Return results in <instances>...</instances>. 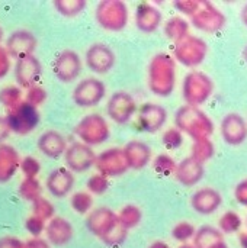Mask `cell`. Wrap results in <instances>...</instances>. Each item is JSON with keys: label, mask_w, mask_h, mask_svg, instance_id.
Instances as JSON below:
<instances>
[{"label": "cell", "mask_w": 247, "mask_h": 248, "mask_svg": "<svg viewBox=\"0 0 247 248\" xmlns=\"http://www.w3.org/2000/svg\"><path fill=\"white\" fill-rule=\"evenodd\" d=\"M74 237V228L71 222L63 217H54L51 221L47 222L45 228V240L52 247H64L70 244Z\"/></svg>", "instance_id": "7402d4cb"}, {"label": "cell", "mask_w": 247, "mask_h": 248, "mask_svg": "<svg viewBox=\"0 0 247 248\" xmlns=\"http://www.w3.org/2000/svg\"><path fill=\"white\" fill-rule=\"evenodd\" d=\"M116 222H118L116 212H114L108 206H99L87 214L84 225L92 235L100 240L116 225Z\"/></svg>", "instance_id": "e0dca14e"}, {"label": "cell", "mask_w": 247, "mask_h": 248, "mask_svg": "<svg viewBox=\"0 0 247 248\" xmlns=\"http://www.w3.org/2000/svg\"><path fill=\"white\" fill-rule=\"evenodd\" d=\"M124 154L131 170H143L151 163V148L141 140H131L124 147Z\"/></svg>", "instance_id": "d4e9b609"}, {"label": "cell", "mask_w": 247, "mask_h": 248, "mask_svg": "<svg viewBox=\"0 0 247 248\" xmlns=\"http://www.w3.org/2000/svg\"><path fill=\"white\" fill-rule=\"evenodd\" d=\"M10 128H9V124H7V119L6 116H1L0 115V145L4 144V141L9 138L10 135Z\"/></svg>", "instance_id": "816d5d0a"}, {"label": "cell", "mask_w": 247, "mask_h": 248, "mask_svg": "<svg viewBox=\"0 0 247 248\" xmlns=\"http://www.w3.org/2000/svg\"><path fill=\"white\" fill-rule=\"evenodd\" d=\"M242 225H243V219L242 217L234 212V211H227L221 215L220 221H218V230L224 234H237L240 230H242Z\"/></svg>", "instance_id": "836d02e7"}, {"label": "cell", "mask_w": 247, "mask_h": 248, "mask_svg": "<svg viewBox=\"0 0 247 248\" xmlns=\"http://www.w3.org/2000/svg\"><path fill=\"white\" fill-rule=\"evenodd\" d=\"M54 9L64 17H74L79 16L86 9L84 0H54Z\"/></svg>", "instance_id": "d6a6232c"}, {"label": "cell", "mask_w": 247, "mask_h": 248, "mask_svg": "<svg viewBox=\"0 0 247 248\" xmlns=\"http://www.w3.org/2000/svg\"><path fill=\"white\" fill-rule=\"evenodd\" d=\"M25 228H26V231L31 234L32 238H38V237H41L42 234H45L47 222L42 221L41 218H36V217L31 215V217H28L26 221H25Z\"/></svg>", "instance_id": "f6af8a7d"}, {"label": "cell", "mask_w": 247, "mask_h": 248, "mask_svg": "<svg viewBox=\"0 0 247 248\" xmlns=\"http://www.w3.org/2000/svg\"><path fill=\"white\" fill-rule=\"evenodd\" d=\"M215 86L213 78L199 70L189 71L182 83V97L185 105L199 108L205 105L214 94Z\"/></svg>", "instance_id": "3957f363"}, {"label": "cell", "mask_w": 247, "mask_h": 248, "mask_svg": "<svg viewBox=\"0 0 247 248\" xmlns=\"http://www.w3.org/2000/svg\"><path fill=\"white\" fill-rule=\"evenodd\" d=\"M19 170L22 171L23 177L28 179H36L38 174L41 173V163L38 158L32 157V155H26L20 160V167Z\"/></svg>", "instance_id": "7bdbcfd3"}, {"label": "cell", "mask_w": 247, "mask_h": 248, "mask_svg": "<svg viewBox=\"0 0 247 248\" xmlns=\"http://www.w3.org/2000/svg\"><path fill=\"white\" fill-rule=\"evenodd\" d=\"M109 185H111L109 179H108L106 176L100 174V173H95V174H92V176L87 179V182H86L87 192H89L92 196H93V195L100 196V195L106 193V192H108V189H109Z\"/></svg>", "instance_id": "60d3db41"}, {"label": "cell", "mask_w": 247, "mask_h": 248, "mask_svg": "<svg viewBox=\"0 0 247 248\" xmlns=\"http://www.w3.org/2000/svg\"><path fill=\"white\" fill-rule=\"evenodd\" d=\"M71 96L79 108H95L106 97V86L98 77H86L76 84Z\"/></svg>", "instance_id": "ba28073f"}, {"label": "cell", "mask_w": 247, "mask_h": 248, "mask_svg": "<svg viewBox=\"0 0 247 248\" xmlns=\"http://www.w3.org/2000/svg\"><path fill=\"white\" fill-rule=\"evenodd\" d=\"M32 215L48 222L55 217V206L51 201L42 196L32 203Z\"/></svg>", "instance_id": "8d00e7d4"}, {"label": "cell", "mask_w": 247, "mask_h": 248, "mask_svg": "<svg viewBox=\"0 0 247 248\" xmlns=\"http://www.w3.org/2000/svg\"><path fill=\"white\" fill-rule=\"evenodd\" d=\"M234 198L239 205L247 208V179L237 183V186L234 189Z\"/></svg>", "instance_id": "c3c4849f"}, {"label": "cell", "mask_w": 247, "mask_h": 248, "mask_svg": "<svg viewBox=\"0 0 247 248\" xmlns=\"http://www.w3.org/2000/svg\"><path fill=\"white\" fill-rule=\"evenodd\" d=\"M194 247L195 248H213L217 246L218 243L224 241L223 232L211 225H202L201 228L197 230L195 237L192 240Z\"/></svg>", "instance_id": "f1b7e54d"}, {"label": "cell", "mask_w": 247, "mask_h": 248, "mask_svg": "<svg viewBox=\"0 0 247 248\" xmlns=\"http://www.w3.org/2000/svg\"><path fill=\"white\" fill-rule=\"evenodd\" d=\"M208 55V44L204 38L189 35L173 46V58L176 62L188 68L201 65Z\"/></svg>", "instance_id": "8992f818"}, {"label": "cell", "mask_w": 247, "mask_h": 248, "mask_svg": "<svg viewBox=\"0 0 247 248\" xmlns=\"http://www.w3.org/2000/svg\"><path fill=\"white\" fill-rule=\"evenodd\" d=\"M25 100V94L19 86H6L0 90V103L7 109H13Z\"/></svg>", "instance_id": "e575fe53"}, {"label": "cell", "mask_w": 247, "mask_h": 248, "mask_svg": "<svg viewBox=\"0 0 247 248\" xmlns=\"http://www.w3.org/2000/svg\"><path fill=\"white\" fill-rule=\"evenodd\" d=\"M23 248H52V246L42 237L38 238H29L23 243Z\"/></svg>", "instance_id": "f907efd6"}, {"label": "cell", "mask_w": 247, "mask_h": 248, "mask_svg": "<svg viewBox=\"0 0 247 248\" xmlns=\"http://www.w3.org/2000/svg\"><path fill=\"white\" fill-rule=\"evenodd\" d=\"M213 248H230L227 244H226V241H221V243H218L217 246H214Z\"/></svg>", "instance_id": "9f6ffc18"}, {"label": "cell", "mask_w": 247, "mask_h": 248, "mask_svg": "<svg viewBox=\"0 0 247 248\" xmlns=\"http://www.w3.org/2000/svg\"><path fill=\"white\" fill-rule=\"evenodd\" d=\"M201 6V0H175L173 7L185 16L192 17Z\"/></svg>", "instance_id": "bcb514c9"}, {"label": "cell", "mask_w": 247, "mask_h": 248, "mask_svg": "<svg viewBox=\"0 0 247 248\" xmlns=\"http://www.w3.org/2000/svg\"><path fill=\"white\" fill-rule=\"evenodd\" d=\"M13 73L17 84L23 87L25 90L38 84L41 76H42V64L41 61L33 55H28L23 58H19L15 61Z\"/></svg>", "instance_id": "ac0fdd59"}, {"label": "cell", "mask_w": 247, "mask_h": 248, "mask_svg": "<svg viewBox=\"0 0 247 248\" xmlns=\"http://www.w3.org/2000/svg\"><path fill=\"white\" fill-rule=\"evenodd\" d=\"M74 134L80 142L93 148L105 144L111 138V126L100 113H89L77 122Z\"/></svg>", "instance_id": "5b68a950"}, {"label": "cell", "mask_w": 247, "mask_h": 248, "mask_svg": "<svg viewBox=\"0 0 247 248\" xmlns=\"http://www.w3.org/2000/svg\"><path fill=\"white\" fill-rule=\"evenodd\" d=\"M83 61L73 49H63L52 62V71L61 83H73L82 74Z\"/></svg>", "instance_id": "5bb4252c"}, {"label": "cell", "mask_w": 247, "mask_h": 248, "mask_svg": "<svg viewBox=\"0 0 247 248\" xmlns=\"http://www.w3.org/2000/svg\"><path fill=\"white\" fill-rule=\"evenodd\" d=\"M223 203L221 193L214 187H201L191 196V206L199 215H211Z\"/></svg>", "instance_id": "603a6c76"}, {"label": "cell", "mask_w": 247, "mask_h": 248, "mask_svg": "<svg viewBox=\"0 0 247 248\" xmlns=\"http://www.w3.org/2000/svg\"><path fill=\"white\" fill-rule=\"evenodd\" d=\"M0 248H23V241L16 237L6 235L0 238Z\"/></svg>", "instance_id": "681fc988"}, {"label": "cell", "mask_w": 247, "mask_h": 248, "mask_svg": "<svg viewBox=\"0 0 247 248\" xmlns=\"http://www.w3.org/2000/svg\"><path fill=\"white\" fill-rule=\"evenodd\" d=\"M17 193H19V196L23 201L33 203L35 201H38L39 198H42V186H41V182L38 179L23 177V180L19 185Z\"/></svg>", "instance_id": "1f68e13d"}, {"label": "cell", "mask_w": 247, "mask_h": 248, "mask_svg": "<svg viewBox=\"0 0 247 248\" xmlns=\"http://www.w3.org/2000/svg\"><path fill=\"white\" fill-rule=\"evenodd\" d=\"M163 31L166 38L176 44L191 35V23L182 16H173L163 23Z\"/></svg>", "instance_id": "83f0119b"}, {"label": "cell", "mask_w": 247, "mask_h": 248, "mask_svg": "<svg viewBox=\"0 0 247 248\" xmlns=\"http://www.w3.org/2000/svg\"><path fill=\"white\" fill-rule=\"evenodd\" d=\"M127 238H128V230L122 227L118 221L116 225L105 237L100 238V241L108 247H121L127 241Z\"/></svg>", "instance_id": "74e56055"}, {"label": "cell", "mask_w": 247, "mask_h": 248, "mask_svg": "<svg viewBox=\"0 0 247 248\" xmlns=\"http://www.w3.org/2000/svg\"><path fill=\"white\" fill-rule=\"evenodd\" d=\"M137 110H138V106H137L135 97L131 93L124 92V90H118L112 93L106 102L108 118L118 125L128 124L134 118Z\"/></svg>", "instance_id": "30bf717a"}, {"label": "cell", "mask_w": 247, "mask_h": 248, "mask_svg": "<svg viewBox=\"0 0 247 248\" xmlns=\"http://www.w3.org/2000/svg\"><path fill=\"white\" fill-rule=\"evenodd\" d=\"M162 141H163V145L169 150V151H173V150H178L183 145V134L175 126V128H169L165 131L163 137H162Z\"/></svg>", "instance_id": "b9f144b4"}, {"label": "cell", "mask_w": 247, "mask_h": 248, "mask_svg": "<svg viewBox=\"0 0 247 248\" xmlns=\"http://www.w3.org/2000/svg\"><path fill=\"white\" fill-rule=\"evenodd\" d=\"M176 166L178 163L175 161V158L170 154H159L154 160H153V169L157 174L162 176H170L175 174L176 171Z\"/></svg>", "instance_id": "f35d334b"}, {"label": "cell", "mask_w": 247, "mask_h": 248, "mask_svg": "<svg viewBox=\"0 0 247 248\" xmlns=\"http://www.w3.org/2000/svg\"><path fill=\"white\" fill-rule=\"evenodd\" d=\"M191 25L204 33H217L227 25V17L214 3L201 0L198 12L191 17Z\"/></svg>", "instance_id": "52a82bcc"}, {"label": "cell", "mask_w": 247, "mask_h": 248, "mask_svg": "<svg viewBox=\"0 0 247 248\" xmlns=\"http://www.w3.org/2000/svg\"><path fill=\"white\" fill-rule=\"evenodd\" d=\"M195 232H197V228L194 227V224H191L188 221H181L173 227L172 237L175 241L185 244V243H189L191 240H194Z\"/></svg>", "instance_id": "ab89813d"}, {"label": "cell", "mask_w": 247, "mask_h": 248, "mask_svg": "<svg viewBox=\"0 0 247 248\" xmlns=\"http://www.w3.org/2000/svg\"><path fill=\"white\" fill-rule=\"evenodd\" d=\"M175 126L194 141L211 138L214 134V122L201 108L183 105L175 113Z\"/></svg>", "instance_id": "7a4b0ae2"}, {"label": "cell", "mask_w": 247, "mask_h": 248, "mask_svg": "<svg viewBox=\"0 0 247 248\" xmlns=\"http://www.w3.org/2000/svg\"><path fill=\"white\" fill-rule=\"evenodd\" d=\"M148 248H170V246L166 243V241H163V240H156V241H153Z\"/></svg>", "instance_id": "f5cc1de1"}, {"label": "cell", "mask_w": 247, "mask_h": 248, "mask_svg": "<svg viewBox=\"0 0 247 248\" xmlns=\"http://www.w3.org/2000/svg\"><path fill=\"white\" fill-rule=\"evenodd\" d=\"M74 182H76L74 173H71L66 167H58L48 174L45 186L51 196L57 199H63L70 195V192L74 187Z\"/></svg>", "instance_id": "44dd1931"}, {"label": "cell", "mask_w": 247, "mask_h": 248, "mask_svg": "<svg viewBox=\"0 0 247 248\" xmlns=\"http://www.w3.org/2000/svg\"><path fill=\"white\" fill-rule=\"evenodd\" d=\"M135 26L144 33H153L163 25V15L160 9L150 3L141 1L135 7Z\"/></svg>", "instance_id": "ffe728a7"}, {"label": "cell", "mask_w": 247, "mask_h": 248, "mask_svg": "<svg viewBox=\"0 0 247 248\" xmlns=\"http://www.w3.org/2000/svg\"><path fill=\"white\" fill-rule=\"evenodd\" d=\"M6 119H7L9 128L13 134L28 135L36 129L41 118H39L38 108H35V106H32L23 100L16 108L7 110Z\"/></svg>", "instance_id": "9c48e42d"}, {"label": "cell", "mask_w": 247, "mask_h": 248, "mask_svg": "<svg viewBox=\"0 0 247 248\" xmlns=\"http://www.w3.org/2000/svg\"><path fill=\"white\" fill-rule=\"evenodd\" d=\"M95 167L98 173L106 176L108 179L121 177L130 170L125 154H124V148H119V147L106 148L100 154H98Z\"/></svg>", "instance_id": "8fae6325"}, {"label": "cell", "mask_w": 247, "mask_h": 248, "mask_svg": "<svg viewBox=\"0 0 247 248\" xmlns=\"http://www.w3.org/2000/svg\"><path fill=\"white\" fill-rule=\"evenodd\" d=\"M220 132L226 144L231 147L242 145L247 140V121L237 112H230L223 116Z\"/></svg>", "instance_id": "2e32d148"}, {"label": "cell", "mask_w": 247, "mask_h": 248, "mask_svg": "<svg viewBox=\"0 0 247 248\" xmlns=\"http://www.w3.org/2000/svg\"><path fill=\"white\" fill-rule=\"evenodd\" d=\"M246 227H247V217H246Z\"/></svg>", "instance_id": "94428289"}, {"label": "cell", "mask_w": 247, "mask_h": 248, "mask_svg": "<svg viewBox=\"0 0 247 248\" xmlns=\"http://www.w3.org/2000/svg\"><path fill=\"white\" fill-rule=\"evenodd\" d=\"M239 243H240V247L247 248V231L246 232H242L239 235Z\"/></svg>", "instance_id": "11a10c76"}, {"label": "cell", "mask_w": 247, "mask_h": 248, "mask_svg": "<svg viewBox=\"0 0 247 248\" xmlns=\"http://www.w3.org/2000/svg\"><path fill=\"white\" fill-rule=\"evenodd\" d=\"M10 68H12V58L7 54L6 48L0 45V80L7 76Z\"/></svg>", "instance_id": "7dc6e473"}, {"label": "cell", "mask_w": 247, "mask_h": 248, "mask_svg": "<svg viewBox=\"0 0 247 248\" xmlns=\"http://www.w3.org/2000/svg\"><path fill=\"white\" fill-rule=\"evenodd\" d=\"M95 19L98 25L109 32H121L130 20L128 4L122 0H102L96 4Z\"/></svg>", "instance_id": "277c9868"}, {"label": "cell", "mask_w": 247, "mask_h": 248, "mask_svg": "<svg viewBox=\"0 0 247 248\" xmlns=\"http://www.w3.org/2000/svg\"><path fill=\"white\" fill-rule=\"evenodd\" d=\"M243 58H245V61L247 62V44L245 45V48H243Z\"/></svg>", "instance_id": "680465c9"}, {"label": "cell", "mask_w": 247, "mask_h": 248, "mask_svg": "<svg viewBox=\"0 0 247 248\" xmlns=\"http://www.w3.org/2000/svg\"><path fill=\"white\" fill-rule=\"evenodd\" d=\"M20 155L10 144L0 145V183L10 182L20 167Z\"/></svg>", "instance_id": "4316f807"}, {"label": "cell", "mask_w": 247, "mask_h": 248, "mask_svg": "<svg viewBox=\"0 0 247 248\" xmlns=\"http://www.w3.org/2000/svg\"><path fill=\"white\" fill-rule=\"evenodd\" d=\"M240 20L243 22V25L247 28V3L242 7V10H240Z\"/></svg>", "instance_id": "db71d44e"}, {"label": "cell", "mask_w": 247, "mask_h": 248, "mask_svg": "<svg viewBox=\"0 0 247 248\" xmlns=\"http://www.w3.org/2000/svg\"><path fill=\"white\" fill-rule=\"evenodd\" d=\"M84 62L92 73L102 76L108 74L115 67L116 55L108 44L95 42L86 49Z\"/></svg>", "instance_id": "7c38bea8"}, {"label": "cell", "mask_w": 247, "mask_h": 248, "mask_svg": "<svg viewBox=\"0 0 247 248\" xmlns=\"http://www.w3.org/2000/svg\"><path fill=\"white\" fill-rule=\"evenodd\" d=\"M137 122L140 129L144 132H159L167 122V110L154 102L143 103L137 110Z\"/></svg>", "instance_id": "9a60e30c"}, {"label": "cell", "mask_w": 247, "mask_h": 248, "mask_svg": "<svg viewBox=\"0 0 247 248\" xmlns=\"http://www.w3.org/2000/svg\"><path fill=\"white\" fill-rule=\"evenodd\" d=\"M71 209L79 215H87L93 209V198L89 192H76L70 198Z\"/></svg>", "instance_id": "d590c367"}, {"label": "cell", "mask_w": 247, "mask_h": 248, "mask_svg": "<svg viewBox=\"0 0 247 248\" xmlns=\"http://www.w3.org/2000/svg\"><path fill=\"white\" fill-rule=\"evenodd\" d=\"M147 86L159 97H167L176 87V61L167 52L151 57L147 65Z\"/></svg>", "instance_id": "6da1fadb"}, {"label": "cell", "mask_w": 247, "mask_h": 248, "mask_svg": "<svg viewBox=\"0 0 247 248\" xmlns=\"http://www.w3.org/2000/svg\"><path fill=\"white\" fill-rule=\"evenodd\" d=\"M45 100H47V90L42 86L35 84V86L26 89V92H25V102L26 103L38 108V106L44 105Z\"/></svg>", "instance_id": "ee69618b"}, {"label": "cell", "mask_w": 247, "mask_h": 248, "mask_svg": "<svg viewBox=\"0 0 247 248\" xmlns=\"http://www.w3.org/2000/svg\"><path fill=\"white\" fill-rule=\"evenodd\" d=\"M204 174H205V166L189 155L178 163L173 176L182 186L192 187L197 186L204 179Z\"/></svg>", "instance_id": "cb8c5ba5"}, {"label": "cell", "mask_w": 247, "mask_h": 248, "mask_svg": "<svg viewBox=\"0 0 247 248\" xmlns=\"http://www.w3.org/2000/svg\"><path fill=\"white\" fill-rule=\"evenodd\" d=\"M215 154V145L211 141V138H202V140H197L192 142L191 147V157L195 158L199 163H207L210 161Z\"/></svg>", "instance_id": "4dcf8cb0"}, {"label": "cell", "mask_w": 247, "mask_h": 248, "mask_svg": "<svg viewBox=\"0 0 247 248\" xmlns=\"http://www.w3.org/2000/svg\"><path fill=\"white\" fill-rule=\"evenodd\" d=\"M36 38L31 31L26 29H17L13 31L4 44V48L7 51V54L10 55V58L19 60L28 55H33L35 49H36Z\"/></svg>", "instance_id": "d6986e66"}, {"label": "cell", "mask_w": 247, "mask_h": 248, "mask_svg": "<svg viewBox=\"0 0 247 248\" xmlns=\"http://www.w3.org/2000/svg\"><path fill=\"white\" fill-rule=\"evenodd\" d=\"M118 217V221L122 227H125L128 231L132 230V228H137L140 224H141V219H143V212L140 209V206L137 205H125L119 209V212L116 214Z\"/></svg>", "instance_id": "f546056e"}, {"label": "cell", "mask_w": 247, "mask_h": 248, "mask_svg": "<svg viewBox=\"0 0 247 248\" xmlns=\"http://www.w3.org/2000/svg\"><path fill=\"white\" fill-rule=\"evenodd\" d=\"M38 150L48 158H60L64 155L68 144L63 134L58 131H45L38 138Z\"/></svg>", "instance_id": "484cf974"}, {"label": "cell", "mask_w": 247, "mask_h": 248, "mask_svg": "<svg viewBox=\"0 0 247 248\" xmlns=\"http://www.w3.org/2000/svg\"><path fill=\"white\" fill-rule=\"evenodd\" d=\"M63 157H64L66 169H68L74 174L89 171L92 167H95V161H96V154L93 148L80 141L70 144Z\"/></svg>", "instance_id": "4fadbf2b"}, {"label": "cell", "mask_w": 247, "mask_h": 248, "mask_svg": "<svg viewBox=\"0 0 247 248\" xmlns=\"http://www.w3.org/2000/svg\"><path fill=\"white\" fill-rule=\"evenodd\" d=\"M178 248H195L194 244H189V243H185V244H181Z\"/></svg>", "instance_id": "6f0895ef"}, {"label": "cell", "mask_w": 247, "mask_h": 248, "mask_svg": "<svg viewBox=\"0 0 247 248\" xmlns=\"http://www.w3.org/2000/svg\"><path fill=\"white\" fill-rule=\"evenodd\" d=\"M1 39H3V31H1V28H0V45H1Z\"/></svg>", "instance_id": "91938a15"}]
</instances>
